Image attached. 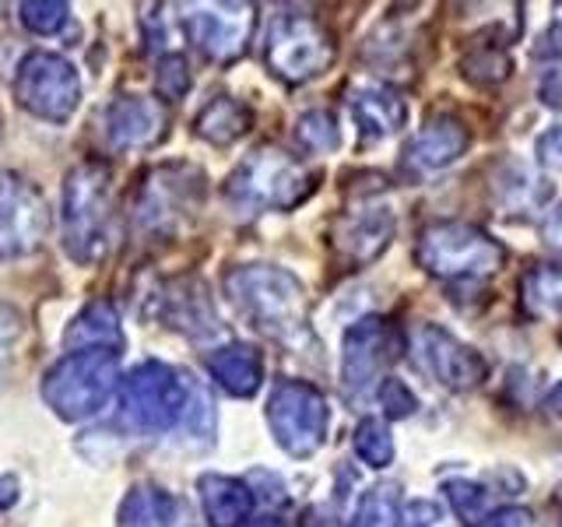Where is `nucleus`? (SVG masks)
<instances>
[{"instance_id":"1","label":"nucleus","mask_w":562,"mask_h":527,"mask_svg":"<svg viewBox=\"0 0 562 527\" xmlns=\"http://www.w3.org/2000/svg\"><path fill=\"white\" fill-rule=\"evenodd\" d=\"M233 306L274 341H295L306 330V295L299 278L271 264H250L225 274Z\"/></svg>"},{"instance_id":"2","label":"nucleus","mask_w":562,"mask_h":527,"mask_svg":"<svg viewBox=\"0 0 562 527\" xmlns=\"http://www.w3.org/2000/svg\"><path fill=\"white\" fill-rule=\"evenodd\" d=\"M102 162H85L64 183V246L78 264H99L113 243V187Z\"/></svg>"},{"instance_id":"3","label":"nucleus","mask_w":562,"mask_h":527,"mask_svg":"<svg viewBox=\"0 0 562 527\" xmlns=\"http://www.w3.org/2000/svg\"><path fill=\"white\" fill-rule=\"evenodd\" d=\"M120 391V348H81L64 356L43 380V397L67 422L95 415Z\"/></svg>"},{"instance_id":"4","label":"nucleus","mask_w":562,"mask_h":527,"mask_svg":"<svg viewBox=\"0 0 562 527\" xmlns=\"http://www.w3.org/2000/svg\"><path fill=\"white\" fill-rule=\"evenodd\" d=\"M415 260L439 281H479L503 268L506 250L503 243L468 222H436L422 228Z\"/></svg>"},{"instance_id":"5","label":"nucleus","mask_w":562,"mask_h":527,"mask_svg":"<svg viewBox=\"0 0 562 527\" xmlns=\"http://www.w3.org/2000/svg\"><path fill=\"white\" fill-rule=\"evenodd\" d=\"M313 190V176L295 162L292 155L278 148H257L243 158V166L228 176L225 198L243 215H257V211H289Z\"/></svg>"},{"instance_id":"6","label":"nucleus","mask_w":562,"mask_h":527,"mask_svg":"<svg viewBox=\"0 0 562 527\" xmlns=\"http://www.w3.org/2000/svg\"><path fill=\"white\" fill-rule=\"evenodd\" d=\"M198 394L183 373L166 362H140L120 383V418L140 433H166L180 422Z\"/></svg>"},{"instance_id":"7","label":"nucleus","mask_w":562,"mask_h":527,"mask_svg":"<svg viewBox=\"0 0 562 527\" xmlns=\"http://www.w3.org/2000/svg\"><path fill=\"white\" fill-rule=\"evenodd\" d=\"M334 35L310 14H278L268 29L263 57L281 81L303 85L334 64Z\"/></svg>"},{"instance_id":"8","label":"nucleus","mask_w":562,"mask_h":527,"mask_svg":"<svg viewBox=\"0 0 562 527\" xmlns=\"http://www.w3.org/2000/svg\"><path fill=\"white\" fill-rule=\"evenodd\" d=\"M268 426L285 453L310 457L327 439V397L306 380H281L268 397Z\"/></svg>"},{"instance_id":"9","label":"nucleus","mask_w":562,"mask_h":527,"mask_svg":"<svg viewBox=\"0 0 562 527\" xmlns=\"http://www.w3.org/2000/svg\"><path fill=\"white\" fill-rule=\"evenodd\" d=\"M14 99L22 102L32 116L64 123L81 102L78 70L64 57H57V53H29L22 67H18Z\"/></svg>"},{"instance_id":"10","label":"nucleus","mask_w":562,"mask_h":527,"mask_svg":"<svg viewBox=\"0 0 562 527\" xmlns=\"http://www.w3.org/2000/svg\"><path fill=\"white\" fill-rule=\"evenodd\" d=\"M412 356L422 373H426L432 383L447 386V391H474L488 373V366L479 351L461 345L450 330L436 327V324L415 327Z\"/></svg>"},{"instance_id":"11","label":"nucleus","mask_w":562,"mask_h":527,"mask_svg":"<svg viewBox=\"0 0 562 527\" xmlns=\"http://www.w3.org/2000/svg\"><path fill=\"white\" fill-rule=\"evenodd\" d=\"M397 356H401V334L383 316H362L345 334V351H341L345 391L366 394Z\"/></svg>"},{"instance_id":"12","label":"nucleus","mask_w":562,"mask_h":527,"mask_svg":"<svg viewBox=\"0 0 562 527\" xmlns=\"http://www.w3.org/2000/svg\"><path fill=\"white\" fill-rule=\"evenodd\" d=\"M46 233V208L40 190L22 176L0 169V260L22 257L40 246Z\"/></svg>"},{"instance_id":"13","label":"nucleus","mask_w":562,"mask_h":527,"mask_svg":"<svg viewBox=\"0 0 562 527\" xmlns=\"http://www.w3.org/2000/svg\"><path fill=\"white\" fill-rule=\"evenodd\" d=\"M183 25H187L190 43H198L204 57L236 60L254 32V8H243V4L198 8L193 14H187Z\"/></svg>"},{"instance_id":"14","label":"nucleus","mask_w":562,"mask_h":527,"mask_svg":"<svg viewBox=\"0 0 562 527\" xmlns=\"http://www.w3.org/2000/svg\"><path fill=\"white\" fill-rule=\"evenodd\" d=\"M468 145H471V131L464 127V120H457L450 113H432L426 120V127H422L408 141V148H404L401 169L408 176L439 172L450 162H457V158L468 152Z\"/></svg>"},{"instance_id":"15","label":"nucleus","mask_w":562,"mask_h":527,"mask_svg":"<svg viewBox=\"0 0 562 527\" xmlns=\"http://www.w3.org/2000/svg\"><path fill=\"white\" fill-rule=\"evenodd\" d=\"M394 228H397V222H394L391 208L369 204V208L348 211V215L334 218L330 243L348 264H369V260H376L386 246H391Z\"/></svg>"},{"instance_id":"16","label":"nucleus","mask_w":562,"mask_h":527,"mask_svg":"<svg viewBox=\"0 0 562 527\" xmlns=\"http://www.w3.org/2000/svg\"><path fill=\"white\" fill-rule=\"evenodd\" d=\"M166 123L169 116L162 110V102L123 96L105 110V137H110V145L120 152L151 148L155 141H162Z\"/></svg>"},{"instance_id":"17","label":"nucleus","mask_w":562,"mask_h":527,"mask_svg":"<svg viewBox=\"0 0 562 527\" xmlns=\"http://www.w3.org/2000/svg\"><path fill=\"white\" fill-rule=\"evenodd\" d=\"M348 110L366 141L391 137L408 120V105L391 85H359L348 99Z\"/></svg>"},{"instance_id":"18","label":"nucleus","mask_w":562,"mask_h":527,"mask_svg":"<svg viewBox=\"0 0 562 527\" xmlns=\"http://www.w3.org/2000/svg\"><path fill=\"white\" fill-rule=\"evenodd\" d=\"M201 489V506L211 527H239L254 514V492L239 479L228 474H204L198 482Z\"/></svg>"},{"instance_id":"19","label":"nucleus","mask_w":562,"mask_h":527,"mask_svg":"<svg viewBox=\"0 0 562 527\" xmlns=\"http://www.w3.org/2000/svg\"><path fill=\"white\" fill-rule=\"evenodd\" d=\"M207 373L215 377L222 391H228L233 397H254L263 380L260 351L250 345H225L207 356Z\"/></svg>"},{"instance_id":"20","label":"nucleus","mask_w":562,"mask_h":527,"mask_svg":"<svg viewBox=\"0 0 562 527\" xmlns=\"http://www.w3.org/2000/svg\"><path fill=\"white\" fill-rule=\"evenodd\" d=\"M64 345L70 351H81V348H123V330H120V313L113 310V303H99L85 306L75 324L67 327L64 334Z\"/></svg>"},{"instance_id":"21","label":"nucleus","mask_w":562,"mask_h":527,"mask_svg":"<svg viewBox=\"0 0 562 527\" xmlns=\"http://www.w3.org/2000/svg\"><path fill=\"white\" fill-rule=\"evenodd\" d=\"M254 127V113L246 110L239 99H228V96H218L204 105V113L198 116V134L211 145H233L239 141L246 131Z\"/></svg>"},{"instance_id":"22","label":"nucleus","mask_w":562,"mask_h":527,"mask_svg":"<svg viewBox=\"0 0 562 527\" xmlns=\"http://www.w3.org/2000/svg\"><path fill=\"white\" fill-rule=\"evenodd\" d=\"M496 198L509 215H531L544 201H549V187L527 166H506L496 180Z\"/></svg>"},{"instance_id":"23","label":"nucleus","mask_w":562,"mask_h":527,"mask_svg":"<svg viewBox=\"0 0 562 527\" xmlns=\"http://www.w3.org/2000/svg\"><path fill=\"white\" fill-rule=\"evenodd\" d=\"M176 520V503L162 489H134L120 506L123 527H169Z\"/></svg>"},{"instance_id":"24","label":"nucleus","mask_w":562,"mask_h":527,"mask_svg":"<svg viewBox=\"0 0 562 527\" xmlns=\"http://www.w3.org/2000/svg\"><path fill=\"white\" fill-rule=\"evenodd\" d=\"M520 292L531 316H555L562 310V264H541L527 271Z\"/></svg>"},{"instance_id":"25","label":"nucleus","mask_w":562,"mask_h":527,"mask_svg":"<svg viewBox=\"0 0 562 527\" xmlns=\"http://www.w3.org/2000/svg\"><path fill=\"white\" fill-rule=\"evenodd\" d=\"M464 78L471 81V85H482V88H488V85H499V81H506L509 78V70H514V64H509V57H506V49L496 43V40H488V43H482V46H474L468 57H464Z\"/></svg>"},{"instance_id":"26","label":"nucleus","mask_w":562,"mask_h":527,"mask_svg":"<svg viewBox=\"0 0 562 527\" xmlns=\"http://www.w3.org/2000/svg\"><path fill=\"white\" fill-rule=\"evenodd\" d=\"M351 444H356L359 461L369 468H386L394 461V436L380 418H362L356 426V439H351Z\"/></svg>"},{"instance_id":"27","label":"nucleus","mask_w":562,"mask_h":527,"mask_svg":"<svg viewBox=\"0 0 562 527\" xmlns=\"http://www.w3.org/2000/svg\"><path fill=\"white\" fill-rule=\"evenodd\" d=\"M348 527H397V489L394 485H376L369 489L362 503L356 506V517Z\"/></svg>"},{"instance_id":"28","label":"nucleus","mask_w":562,"mask_h":527,"mask_svg":"<svg viewBox=\"0 0 562 527\" xmlns=\"http://www.w3.org/2000/svg\"><path fill=\"white\" fill-rule=\"evenodd\" d=\"M295 141L306 152L324 155V152H334V148L341 145V134H338V123H334L330 113L313 110L306 116H299V123H295Z\"/></svg>"},{"instance_id":"29","label":"nucleus","mask_w":562,"mask_h":527,"mask_svg":"<svg viewBox=\"0 0 562 527\" xmlns=\"http://www.w3.org/2000/svg\"><path fill=\"white\" fill-rule=\"evenodd\" d=\"M443 489H447V503L453 506V514L461 517L464 524L474 527L488 514V489L485 485L457 479V482H447Z\"/></svg>"},{"instance_id":"30","label":"nucleus","mask_w":562,"mask_h":527,"mask_svg":"<svg viewBox=\"0 0 562 527\" xmlns=\"http://www.w3.org/2000/svg\"><path fill=\"white\" fill-rule=\"evenodd\" d=\"M155 92L162 99H183L190 92V67L180 53H169V57L158 64V75H155Z\"/></svg>"},{"instance_id":"31","label":"nucleus","mask_w":562,"mask_h":527,"mask_svg":"<svg viewBox=\"0 0 562 527\" xmlns=\"http://www.w3.org/2000/svg\"><path fill=\"white\" fill-rule=\"evenodd\" d=\"M67 4H60V0H35V4H22V22L40 32V35H53L60 32V25L67 22Z\"/></svg>"},{"instance_id":"32","label":"nucleus","mask_w":562,"mask_h":527,"mask_svg":"<svg viewBox=\"0 0 562 527\" xmlns=\"http://www.w3.org/2000/svg\"><path fill=\"white\" fill-rule=\"evenodd\" d=\"M376 397L383 404V415L386 418H404L418 408V397L412 394V386L404 380H394V377H383L380 386H376Z\"/></svg>"},{"instance_id":"33","label":"nucleus","mask_w":562,"mask_h":527,"mask_svg":"<svg viewBox=\"0 0 562 527\" xmlns=\"http://www.w3.org/2000/svg\"><path fill=\"white\" fill-rule=\"evenodd\" d=\"M538 158L541 166L562 172V123H555V127H549L538 137Z\"/></svg>"},{"instance_id":"34","label":"nucleus","mask_w":562,"mask_h":527,"mask_svg":"<svg viewBox=\"0 0 562 527\" xmlns=\"http://www.w3.org/2000/svg\"><path fill=\"white\" fill-rule=\"evenodd\" d=\"M436 524H439V506L429 503V500H415L397 517V527H436Z\"/></svg>"},{"instance_id":"35","label":"nucleus","mask_w":562,"mask_h":527,"mask_svg":"<svg viewBox=\"0 0 562 527\" xmlns=\"http://www.w3.org/2000/svg\"><path fill=\"white\" fill-rule=\"evenodd\" d=\"M474 527H531V514L520 506H503V509H488Z\"/></svg>"},{"instance_id":"36","label":"nucleus","mask_w":562,"mask_h":527,"mask_svg":"<svg viewBox=\"0 0 562 527\" xmlns=\"http://www.w3.org/2000/svg\"><path fill=\"white\" fill-rule=\"evenodd\" d=\"M535 57H544V60H562V22L552 25L549 32L541 35V43L535 46Z\"/></svg>"},{"instance_id":"37","label":"nucleus","mask_w":562,"mask_h":527,"mask_svg":"<svg viewBox=\"0 0 562 527\" xmlns=\"http://www.w3.org/2000/svg\"><path fill=\"white\" fill-rule=\"evenodd\" d=\"M541 236H544V243H549V246H555V250H562V204L552 211L549 218H544Z\"/></svg>"},{"instance_id":"38","label":"nucleus","mask_w":562,"mask_h":527,"mask_svg":"<svg viewBox=\"0 0 562 527\" xmlns=\"http://www.w3.org/2000/svg\"><path fill=\"white\" fill-rule=\"evenodd\" d=\"M544 408H549L552 415H562V383H555L549 397H544Z\"/></svg>"},{"instance_id":"39","label":"nucleus","mask_w":562,"mask_h":527,"mask_svg":"<svg viewBox=\"0 0 562 527\" xmlns=\"http://www.w3.org/2000/svg\"><path fill=\"white\" fill-rule=\"evenodd\" d=\"M14 503V482L11 479H0V509Z\"/></svg>"},{"instance_id":"40","label":"nucleus","mask_w":562,"mask_h":527,"mask_svg":"<svg viewBox=\"0 0 562 527\" xmlns=\"http://www.w3.org/2000/svg\"><path fill=\"white\" fill-rule=\"evenodd\" d=\"M250 527H285L278 517H257V520H250Z\"/></svg>"}]
</instances>
